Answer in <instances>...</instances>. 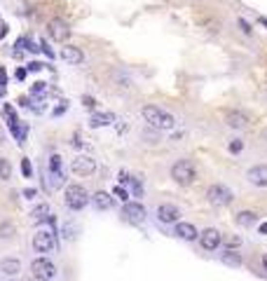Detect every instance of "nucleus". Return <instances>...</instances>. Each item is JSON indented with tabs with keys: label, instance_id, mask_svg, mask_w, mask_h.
I'll use <instances>...</instances> for the list:
<instances>
[{
	"label": "nucleus",
	"instance_id": "412c9836",
	"mask_svg": "<svg viewBox=\"0 0 267 281\" xmlns=\"http://www.w3.org/2000/svg\"><path fill=\"white\" fill-rule=\"evenodd\" d=\"M220 260H223V265H227V267H241V265H244L241 253H237V251H227V248L220 253Z\"/></svg>",
	"mask_w": 267,
	"mask_h": 281
},
{
	"label": "nucleus",
	"instance_id": "4c0bfd02",
	"mask_svg": "<svg viewBox=\"0 0 267 281\" xmlns=\"http://www.w3.org/2000/svg\"><path fill=\"white\" fill-rule=\"evenodd\" d=\"M24 50H28V52H38L40 47H35V42H31V38H26V47Z\"/></svg>",
	"mask_w": 267,
	"mask_h": 281
},
{
	"label": "nucleus",
	"instance_id": "2f4dec72",
	"mask_svg": "<svg viewBox=\"0 0 267 281\" xmlns=\"http://www.w3.org/2000/svg\"><path fill=\"white\" fill-rule=\"evenodd\" d=\"M132 185H134V195L136 197H143V183L138 178H132Z\"/></svg>",
	"mask_w": 267,
	"mask_h": 281
},
{
	"label": "nucleus",
	"instance_id": "a18cd8bd",
	"mask_svg": "<svg viewBox=\"0 0 267 281\" xmlns=\"http://www.w3.org/2000/svg\"><path fill=\"white\" fill-rule=\"evenodd\" d=\"M263 267H265V272H267V255H263Z\"/></svg>",
	"mask_w": 267,
	"mask_h": 281
},
{
	"label": "nucleus",
	"instance_id": "4468645a",
	"mask_svg": "<svg viewBox=\"0 0 267 281\" xmlns=\"http://www.w3.org/2000/svg\"><path fill=\"white\" fill-rule=\"evenodd\" d=\"M174 234L178 237V239H185V241H195L197 237H200V232H197V228L192 225V223H176L174 228Z\"/></svg>",
	"mask_w": 267,
	"mask_h": 281
},
{
	"label": "nucleus",
	"instance_id": "c756f323",
	"mask_svg": "<svg viewBox=\"0 0 267 281\" xmlns=\"http://www.w3.org/2000/svg\"><path fill=\"white\" fill-rule=\"evenodd\" d=\"M5 117H7V122H10V127H12V124H17V113H14V108L10 106V103H5Z\"/></svg>",
	"mask_w": 267,
	"mask_h": 281
},
{
	"label": "nucleus",
	"instance_id": "9d476101",
	"mask_svg": "<svg viewBox=\"0 0 267 281\" xmlns=\"http://www.w3.org/2000/svg\"><path fill=\"white\" fill-rule=\"evenodd\" d=\"M47 33H50V38L56 42H66L68 35H70V26H68L64 19H52L50 24H47Z\"/></svg>",
	"mask_w": 267,
	"mask_h": 281
},
{
	"label": "nucleus",
	"instance_id": "423d86ee",
	"mask_svg": "<svg viewBox=\"0 0 267 281\" xmlns=\"http://www.w3.org/2000/svg\"><path fill=\"white\" fill-rule=\"evenodd\" d=\"M50 183V190H61L64 187V174H61V155L54 152L50 157V166H47V181Z\"/></svg>",
	"mask_w": 267,
	"mask_h": 281
},
{
	"label": "nucleus",
	"instance_id": "c03bdc74",
	"mask_svg": "<svg viewBox=\"0 0 267 281\" xmlns=\"http://www.w3.org/2000/svg\"><path fill=\"white\" fill-rule=\"evenodd\" d=\"M258 21H260V24H263V26L267 28V19H265V17H260V19H258Z\"/></svg>",
	"mask_w": 267,
	"mask_h": 281
},
{
	"label": "nucleus",
	"instance_id": "c9c22d12",
	"mask_svg": "<svg viewBox=\"0 0 267 281\" xmlns=\"http://www.w3.org/2000/svg\"><path fill=\"white\" fill-rule=\"evenodd\" d=\"M127 183H132V176L127 174V171H120V185L124 187V185H127Z\"/></svg>",
	"mask_w": 267,
	"mask_h": 281
},
{
	"label": "nucleus",
	"instance_id": "f257e3e1",
	"mask_svg": "<svg viewBox=\"0 0 267 281\" xmlns=\"http://www.w3.org/2000/svg\"><path fill=\"white\" fill-rule=\"evenodd\" d=\"M143 117L150 127H155V129H171L176 124L174 115L171 113H167V110H162L160 106H146L143 108Z\"/></svg>",
	"mask_w": 267,
	"mask_h": 281
},
{
	"label": "nucleus",
	"instance_id": "72a5a7b5",
	"mask_svg": "<svg viewBox=\"0 0 267 281\" xmlns=\"http://www.w3.org/2000/svg\"><path fill=\"white\" fill-rule=\"evenodd\" d=\"M239 28L246 33V35H251V33H253V28H251V24H249L246 19H239Z\"/></svg>",
	"mask_w": 267,
	"mask_h": 281
},
{
	"label": "nucleus",
	"instance_id": "49530a36",
	"mask_svg": "<svg viewBox=\"0 0 267 281\" xmlns=\"http://www.w3.org/2000/svg\"><path fill=\"white\" fill-rule=\"evenodd\" d=\"M263 138H265V141H267V127H265V129H263Z\"/></svg>",
	"mask_w": 267,
	"mask_h": 281
},
{
	"label": "nucleus",
	"instance_id": "4be33fe9",
	"mask_svg": "<svg viewBox=\"0 0 267 281\" xmlns=\"http://www.w3.org/2000/svg\"><path fill=\"white\" fill-rule=\"evenodd\" d=\"M10 134L14 136V141H17V143H24V141H26V134H28V124L19 120L17 124L10 127Z\"/></svg>",
	"mask_w": 267,
	"mask_h": 281
},
{
	"label": "nucleus",
	"instance_id": "c85d7f7f",
	"mask_svg": "<svg viewBox=\"0 0 267 281\" xmlns=\"http://www.w3.org/2000/svg\"><path fill=\"white\" fill-rule=\"evenodd\" d=\"M31 92H33V96H45V94L50 92V87H47V84H45V82H35V84H33V89H31Z\"/></svg>",
	"mask_w": 267,
	"mask_h": 281
},
{
	"label": "nucleus",
	"instance_id": "f704fd0d",
	"mask_svg": "<svg viewBox=\"0 0 267 281\" xmlns=\"http://www.w3.org/2000/svg\"><path fill=\"white\" fill-rule=\"evenodd\" d=\"M5 84H7V73H5V68H0V94L5 92Z\"/></svg>",
	"mask_w": 267,
	"mask_h": 281
},
{
	"label": "nucleus",
	"instance_id": "7c9ffc66",
	"mask_svg": "<svg viewBox=\"0 0 267 281\" xmlns=\"http://www.w3.org/2000/svg\"><path fill=\"white\" fill-rule=\"evenodd\" d=\"M113 195H115V197H117V199H122V201H124V204H127V201H129V192H127V187L117 185V187H115V190H113Z\"/></svg>",
	"mask_w": 267,
	"mask_h": 281
},
{
	"label": "nucleus",
	"instance_id": "f8f14e48",
	"mask_svg": "<svg viewBox=\"0 0 267 281\" xmlns=\"http://www.w3.org/2000/svg\"><path fill=\"white\" fill-rule=\"evenodd\" d=\"M246 178L249 183L255 187H267V164H255L246 171Z\"/></svg>",
	"mask_w": 267,
	"mask_h": 281
},
{
	"label": "nucleus",
	"instance_id": "b1692460",
	"mask_svg": "<svg viewBox=\"0 0 267 281\" xmlns=\"http://www.w3.org/2000/svg\"><path fill=\"white\" fill-rule=\"evenodd\" d=\"M14 234H17L14 223H10V220H2V223H0V239L7 241V239H12Z\"/></svg>",
	"mask_w": 267,
	"mask_h": 281
},
{
	"label": "nucleus",
	"instance_id": "f3484780",
	"mask_svg": "<svg viewBox=\"0 0 267 281\" xmlns=\"http://www.w3.org/2000/svg\"><path fill=\"white\" fill-rule=\"evenodd\" d=\"M92 204L96 206V209H99V211H110L115 201H113V197L108 195L106 190H99V192H96V195L92 197Z\"/></svg>",
	"mask_w": 267,
	"mask_h": 281
},
{
	"label": "nucleus",
	"instance_id": "393cba45",
	"mask_svg": "<svg viewBox=\"0 0 267 281\" xmlns=\"http://www.w3.org/2000/svg\"><path fill=\"white\" fill-rule=\"evenodd\" d=\"M0 181H12V164L7 157H0Z\"/></svg>",
	"mask_w": 267,
	"mask_h": 281
},
{
	"label": "nucleus",
	"instance_id": "0eeeda50",
	"mask_svg": "<svg viewBox=\"0 0 267 281\" xmlns=\"http://www.w3.org/2000/svg\"><path fill=\"white\" fill-rule=\"evenodd\" d=\"M33 248L38 253H52L56 248V237H54L52 230H38L33 234Z\"/></svg>",
	"mask_w": 267,
	"mask_h": 281
},
{
	"label": "nucleus",
	"instance_id": "f03ea898",
	"mask_svg": "<svg viewBox=\"0 0 267 281\" xmlns=\"http://www.w3.org/2000/svg\"><path fill=\"white\" fill-rule=\"evenodd\" d=\"M171 178H174L178 185H190V183H195V178H197V169H195V164L190 160H178L171 166Z\"/></svg>",
	"mask_w": 267,
	"mask_h": 281
},
{
	"label": "nucleus",
	"instance_id": "79ce46f5",
	"mask_svg": "<svg viewBox=\"0 0 267 281\" xmlns=\"http://www.w3.org/2000/svg\"><path fill=\"white\" fill-rule=\"evenodd\" d=\"M5 33H7V26H5V24H0V40L5 38Z\"/></svg>",
	"mask_w": 267,
	"mask_h": 281
},
{
	"label": "nucleus",
	"instance_id": "bb28decb",
	"mask_svg": "<svg viewBox=\"0 0 267 281\" xmlns=\"http://www.w3.org/2000/svg\"><path fill=\"white\" fill-rule=\"evenodd\" d=\"M225 246H227V251H237V248L241 246V237H237V234L227 237V239H225Z\"/></svg>",
	"mask_w": 267,
	"mask_h": 281
},
{
	"label": "nucleus",
	"instance_id": "e433bc0d",
	"mask_svg": "<svg viewBox=\"0 0 267 281\" xmlns=\"http://www.w3.org/2000/svg\"><path fill=\"white\" fill-rule=\"evenodd\" d=\"M28 70H31V73H38V70H40L42 68V64H38V61H31V64H28Z\"/></svg>",
	"mask_w": 267,
	"mask_h": 281
},
{
	"label": "nucleus",
	"instance_id": "20e7f679",
	"mask_svg": "<svg viewBox=\"0 0 267 281\" xmlns=\"http://www.w3.org/2000/svg\"><path fill=\"white\" fill-rule=\"evenodd\" d=\"M31 274H33V279L35 281H50L56 277V265H54L50 258H35L33 263H31Z\"/></svg>",
	"mask_w": 267,
	"mask_h": 281
},
{
	"label": "nucleus",
	"instance_id": "a878e982",
	"mask_svg": "<svg viewBox=\"0 0 267 281\" xmlns=\"http://www.w3.org/2000/svg\"><path fill=\"white\" fill-rule=\"evenodd\" d=\"M227 150H230L232 155H239L241 150H244V141H241V138H232V141L227 143Z\"/></svg>",
	"mask_w": 267,
	"mask_h": 281
},
{
	"label": "nucleus",
	"instance_id": "7ed1b4c3",
	"mask_svg": "<svg viewBox=\"0 0 267 281\" xmlns=\"http://www.w3.org/2000/svg\"><path fill=\"white\" fill-rule=\"evenodd\" d=\"M89 192L82 185H68L66 187V206L70 211H82L87 204H89Z\"/></svg>",
	"mask_w": 267,
	"mask_h": 281
},
{
	"label": "nucleus",
	"instance_id": "58836bf2",
	"mask_svg": "<svg viewBox=\"0 0 267 281\" xmlns=\"http://www.w3.org/2000/svg\"><path fill=\"white\" fill-rule=\"evenodd\" d=\"M82 103H84L87 108H94V106H96V101H94L92 96H82Z\"/></svg>",
	"mask_w": 267,
	"mask_h": 281
},
{
	"label": "nucleus",
	"instance_id": "6e6552de",
	"mask_svg": "<svg viewBox=\"0 0 267 281\" xmlns=\"http://www.w3.org/2000/svg\"><path fill=\"white\" fill-rule=\"evenodd\" d=\"M70 169H73V174L80 176V178H87V176H92L96 171V162L92 157H87V155H78L73 164H70Z\"/></svg>",
	"mask_w": 267,
	"mask_h": 281
},
{
	"label": "nucleus",
	"instance_id": "ddd939ff",
	"mask_svg": "<svg viewBox=\"0 0 267 281\" xmlns=\"http://www.w3.org/2000/svg\"><path fill=\"white\" fill-rule=\"evenodd\" d=\"M61 59L70 64V66H80L82 61H84V54H82L80 47H75V45H66V47H61Z\"/></svg>",
	"mask_w": 267,
	"mask_h": 281
},
{
	"label": "nucleus",
	"instance_id": "473e14b6",
	"mask_svg": "<svg viewBox=\"0 0 267 281\" xmlns=\"http://www.w3.org/2000/svg\"><path fill=\"white\" fill-rule=\"evenodd\" d=\"M21 195H24V199L31 201V199H35V197H38V190H35V187H26Z\"/></svg>",
	"mask_w": 267,
	"mask_h": 281
},
{
	"label": "nucleus",
	"instance_id": "6ab92c4d",
	"mask_svg": "<svg viewBox=\"0 0 267 281\" xmlns=\"http://www.w3.org/2000/svg\"><path fill=\"white\" fill-rule=\"evenodd\" d=\"M115 122V115L113 113H94L92 120H89V127L92 129H101V127H108Z\"/></svg>",
	"mask_w": 267,
	"mask_h": 281
},
{
	"label": "nucleus",
	"instance_id": "ea45409f",
	"mask_svg": "<svg viewBox=\"0 0 267 281\" xmlns=\"http://www.w3.org/2000/svg\"><path fill=\"white\" fill-rule=\"evenodd\" d=\"M40 50H42V52H45V54H47L50 59H54V52H52V50H50V47H47V42H42V45H40Z\"/></svg>",
	"mask_w": 267,
	"mask_h": 281
},
{
	"label": "nucleus",
	"instance_id": "1a4fd4ad",
	"mask_svg": "<svg viewBox=\"0 0 267 281\" xmlns=\"http://www.w3.org/2000/svg\"><path fill=\"white\" fill-rule=\"evenodd\" d=\"M220 244H223V234H220V230L216 228H209L204 230L200 234V246L204 251H216V248H220Z\"/></svg>",
	"mask_w": 267,
	"mask_h": 281
},
{
	"label": "nucleus",
	"instance_id": "5701e85b",
	"mask_svg": "<svg viewBox=\"0 0 267 281\" xmlns=\"http://www.w3.org/2000/svg\"><path fill=\"white\" fill-rule=\"evenodd\" d=\"M237 223H239L241 228H253L255 223H258V214L255 211H239L237 214Z\"/></svg>",
	"mask_w": 267,
	"mask_h": 281
},
{
	"label": "nucleus",
	"instance_id": "37998d69",
	"mask_svg": "<svg viewBox=\"0 0 267 281\" xmlns=\"http://www.w3.org/2000/svg\"><path fill=\"white\" fill-rule=\"evenodd\" d=\"M260 234H267V223H263V225H260Z\"/></svg>",
	"mask_w": 267,
	"mask_h": 281
},
{
	"label": "nucleus",
	"instance_id": "dca6fc26",
	"mask_svg": "<svg viewBox=\"0 0 267 281\" xmlns=\"http://www.w3.org/2000/svg\"><path fill=\"white\" fill-rule=\"evenodd\" d=\"M0 272L7 274V277L21 274V263H19V258H2V260H0Z\"/></svg>",
	"mask_w": 267,
	"mask_h": 281
},
{
	"label": "nucleus",
	"instance_id": "cd10ccee",
	"mask_svg": "<svg viewBox=\"0 0 267 281\" xmlns=\"http://www.w3.org/2000/svg\"><path fill=\"white\" fill-rule=\"evenodd\" d=\"M21 174H24V178H33V164H31L28 157L21 160Z\"/></svg>",
	"mask_w": 267,
	"mask_h": 281
},
{
	"label": "nucleus",
	"instance_id": "aec40b11",
	"mask_svg": "<svg viewBox=\"0 0 267 281\" xmlns=\"http://www.w3.org/2000/svg\"><path fill=\"white\" fill-rule=\"evenodd\" d=\"M225 122H227V127H232V129H244L249 124V117L241 110H234V113H227Z\"/></svg>",
	"mask_w": 267,
	"mask_h": 281
},
{
	"label": "nucleus",
	"instance_id": "a211bd4d",
	"mask_svg": "<svg viewBox=\"0 0 267 281\" xmlns=\"http://www.w3.org/2000/svg\"><path fill=\"white\" fill-rule=\"evenodd\" d=\"M50 214H52L50 204H47V201H42V204H38V206H35V209L31 211V220L40 225V223H45V220H50V218H52Z\"/></svg>",
	"mask_w": 267,
	"mask_h": 281
},
{
	"label": "nucleus",
	"instance_id": "39448f33",
	"mask_svg": "<svg viewBox=\"0 0 267 281\" xmlns=\"http://www.w3.org/2000/svg\"><path fill=\"white\" fill-rule=\"evenodd\" d=\"M232 199H234L232 190L225 185H220V183L209 185V190H206V201H209L211 206H227Z\"/></svg>",
	"mask_w": 267,
	"mask_h": 281
},
{
	"label": "nucleus",
	"instance_id": "a19ab883",
	"mask_svg": "<svg viewBox=\"0 0 267 281\" xmlns=\"http://www.w3.org/2000/svg\"><path fill=\"white\" fill-rule=\"evenodd\" d=\"M17 80H26V68H19V70H17Z\"/></svg>",
	"mask_w": 267,
	"mask_h": 281
},
{
	"label": "nucleus",
	"instance_id": "2eb2a0df",
	"mask_svg": "<svg viewBox=\"0 0 267 281\" xmlns=\"http://www.w3.org/2000/svg\"><path fill=\"white\" fill-rule=\"evenodd\" d=\"M122 214L127 215V218H132V220H143L146 218V206L141 201H127L124 209H122Z\"/></svg>",
	"mask_w": 267,
	"mask_h": 281
},
{
	"label": "nucleus",
	"instance_id": "9b49d317",
	"mask_svg": "<svg viewBox=\"0 0 267 281\" xmlns=\"http://www.w3.org/2000/svg\"><path fill=\"white\" fill-rule=\"evenodd\" d=\"M178 218H181V209L176 206V204H160L157 206V220L160 223H178Z\"/></svg>",
	"mask_w": 267,
	"mask_h": 281
}]
</instances>
